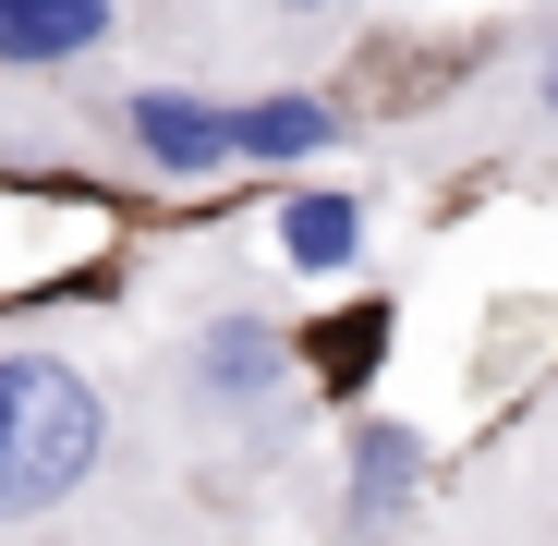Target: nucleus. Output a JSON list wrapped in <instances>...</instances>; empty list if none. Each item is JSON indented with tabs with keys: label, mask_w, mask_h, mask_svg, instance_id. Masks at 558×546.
I'll return each mask as SVG.
<instances>
[{
	"label": "nucleus",
	"mask_w": 558,
	"mask_h": 546,
	"mask_svg": "<svg viewBox=\"0 0 558 546\" xmlns=\"http://www.w3.org/2000/svg\"><path fill=\"white\" fill-rule=\"evenodd\" d=\"M449 170H486V182H534L558 195V0H522V13L486 37L474 85H449L437 122L413 134Z\"/></svg>",
	"instance_id": "3"
},
{
	"label": "nucleus",
	"mask_w": 558,
	"mask_h": 546,
	"mask_svg": "<svg viewBox=\"0 0 558 546\" xmlns=\"http://www.w3.org/2000/svg\"><path fill=\"white\" fill-rule=\"evenodd\" d=\"M170 474L134 364L73 352V340H13L0 352V534H49L122 486Z\"/></svg>",
	"instance_id": "2"
},
{
	"label": "nucleus",
	"mask_w": 558,
	"mask_h": 546,
	"mask_svg": "<svg viewBox=\"0 0 558 546\" xmlns=\"http://www.w3.org/2000/svg\"><path fill=\"white\" fill-rule=\"evenodd\" d=\"M437 510V449L401 413H352L340 425V474H328V546H413Z\"/></svg>",
	"instance_id": "5"
},
{
	"label": "nucleus",
	"mask_w": 558,
	"mask_h": 546,
	"mask_svg": "<svg viewBox=\"0 0 558 546\" xmlns=\"http://www.w3.org/2000/svg\"><path fill=\"white\" fill-rule=\"evenodd\" d=\"M364 25H377V0H134V61L267 85V73H328Z\"/></svg>",
	"instance_id": "4"
},
{
	"label": "nucleus",
	"mask_w": 558,
	"mask_h": 546,
	"mask_svg": "<svg viewBox=\"0 0 558 546\" xmlns=\"http://www.w3.org/2000/svg\"><path fill=\"white\" fill-rule=\"evenodd\" d=\"M364 243H377V195H352V182H279V207H267V255H279V280H352Z\"/></svg>",
	"instance_id": "9"
},
{
	"label": "nucleus",
	"mask_w": 558,
	"mask_h": 546,
	"mask_svg": "<svg viewBox=\"0 0 558 546\" xmlns=\"http://www.w3.org/2000/svg\"><path fill=\"white\" fill-rule=\"evenodd\" d=\"M231 146H243V170H316V158L364 146V110L328 73H267V85H231Z\"/></svg>",
	"instance_id": "6"
},
{
	"label": "nucleus",
	"mask_w": 558,
	"mask_h": 546,
	"mask_svg": "<svg viewBox=\"0 0 558 546\" xmlns=\"http://www.w3.org/2000/svg\"><path fill=\"white\" fill-rule=\"evenodd\" d=\"M61 546H267V534H255V510L219 498V486L146 474V486H122V498H98V510H73Z\"/></svg>",
	"instance_id": "7"
},
{
	"label": "nucleus",
	"mask_w": 558,
	"mask_h": 546,
	"mask_svg": "<svg viewBox=\"0 0 558 546\" xmlns=\"http://www.w3.org/2000/svg\"><path fill=\"white\" fill-rule=\"evenodd\" d=\"M134 61V0H0V73H110Z\"/></svg>",
	"instance_id": "8"
},
{
	"label": "nucleus",
	"mask_w": 558,
	"mask_h": 546,
	"mask_svg": "<svg viewBox=\"0 0 558 546\" xmlns=\"http://www.w3.org/2000/svg\"><path fill=\"white\" fill-rule=\"evenodd\" d=\"M0 546H61V522H49V534H0Z\"/></svg>",
	"instance_id": "10"
},
{
	"label": "nucleus",
	"mask_w": 558,
	"mask_h": 546,
	"mask_svg": "<svg viewBox=\"0 0 558 546\" xmlns=\"http://www.w3.org/2000/svg\"><path fill=\"white\" fill-rule=\"evenodd\" d=\"M134 389H146V425H158V462L182 486H219V498H255L279 474H304L316 401H328V377L304 364V328L255 280H207L146 340Z\"/></svg>",
	"instance_id": "1"
}]
</instances>
